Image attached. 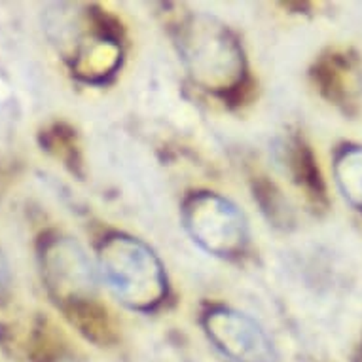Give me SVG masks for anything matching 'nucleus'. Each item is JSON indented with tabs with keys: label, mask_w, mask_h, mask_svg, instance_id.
<instances>
[{
	"label": "nucleus",
	"mask_w": 362,
	"mask_h": 362,
	"mask_svg": "<svg viewBox=\"0 0 362 362\" xmlns=\"http://www.w3.org/2000/svg\"><path fill=\"white\" fill-rule=\"evenodd\" d=\"M55 362H78L76 358H69V356H63V358H59V361Z\"/></svg>",
	"instance_id": "nucleus-12"
},
{
	"label": "nucleus",
	"mask_w": 362,
	"mask_h": 362,
	"mask_svg": "<svg viewBox=\"0 0 362 362\" xmlns=\"http://www.w3.org/2000/svg\"><path fill=\"white\" fill-rule=\"evenodd\" d=\"M334 177L344 197L362 213V146H345L334 160Z\"/></svg>",
	"instance_id": "nucleus-9"
},
{
	"label": "nucleus",
	"mask_w": 362,
	"mask_h": 362,
	"mask_svg": "<svg viewBox=\"0 0 362 362\" xmlns=\"http://www.w3.org/2000/svg\"><path fill=\"white\" fill-rule=\"evenodd\" d=\"M44 146L49 150L55 158H59L61 161H65V165H69L74 171L76 165H80V156H78V146L74 143V131L69 129L66 125H54L52 129H48L44 135Z\"/></svg>",
	"instance_id": "nucleus-10"
},
{
	"label": "nucleus",
	"mask_w": 362,
	"mask_h": 362,
	"mask_svg": "<svg viewBox=\"0 0 362 362\" xmlns=\"http://www.w3.org/2000/svg\"><path fill=\"white\" fill-rule=\"evenodd\" d=\"M202 327L213 345L233 362H279L274 339L243 311L213 305L202 317Z\"/></svg>",
	"instance_id": "nucleus-6"
},
{
	"label": "nucleus",
	"mask_w": 362,
	"mask_h": 362,
	"mask_svg": "<svg viewBox=\"0 0 362 362\" xmlns=\"http://www.w3.org/2000/svg\"><path fill=\"white\" fill-rule=\"evenodd\" d=\"M38 262L44 286L63 313L71 315L97 303L95 267L74 239L59 232L42 235Z\"/></svg>",
	"instance_id": "nucleus-4"
},
{
	"label": "nucleus",
	"mask_w": 362,
	"mask_h": 362,
	"mask_svg": "<svg viewBox=\"0 0 362 362\" xmlns=\"http://www.w3.org/2000/svg\"><path fill=\"white\" fill-rule=\"evenodd\" d=\"M315 83L328 101L344 110L355 107L362 89L361 63L347 52H330L322 55L313 71Z\"/></svg>",
	"instance_id": "nucleus-7"
},
{
	"label": "nucleus",
	"mask_w": 362,
	"mask_h": 362,
	"mask_svg": "<svg viewBox=\"0 0 362 362\" xmlns=\"http://www.w3.org/2000/svg\"><path fill=\"white\" fill-rule=\"evenodd\" d=\"M281 150L285 154L286 167L291 169V175L298 185L317 202L325 199V185L309 146H305L300 139H291L285 148Z\"/></svg>",
	"instance_id": "nucleus-8"
},
{
	"label": "nucleus",
	"mask_w": 362,
	"mask_h": 362,
	"mask_svg": "<svg viewBox=\"0 0 362 362\" xmlns=\"http://www.w3.org/2000/svg\"><path fill=\"white\" fill-rule=\"evenodd\" d=\"M97 260L108 288L125 308L150 313L165 302V267L144 241L127 233H108L99 243Z\"/></svg>",
	"instance_id": "nucleus-3"
},
{
	"label": "nucleus",
	"mask_w": 362,
	"mask_h": 362,
	"mask_svg": "<svg viewBox=\"0 0 362 362\" xmlns=\"http://www.w3.org/2000/svg\"><path fill=\"white\" fill-rule=\"evenodd\" d=\"M48 33L72 74L83 82L105 83L122 66L119 27L99 8L61 4L48 16Z\"/></svg>",
	"instance_id": "nucleus-2"
},
{
	"label": "nucleus",
	"mask_w": 362,
	"mask_h": 362,
	"mask_svg": "<svg viewBox=\"0 0 362 362\" xmlns=\"http://www.w3.org/2000/svg\"><path fill=\"white\" fill-rule=\"evenodd\" d=\"M192 82L202 89L226 97L243 88L247 59L238 36L218 18L190 12L180 18L171 30Z\"/></svg>",
	"instance_id": "nucleus-1"
},
{
	"label": "nucleus",
	"mask_w": 362,
	"mask_h": 362,
	"mask_svg": "<svg viewBox=\"0 0 362 362\" xmlns=\"http://www.w3.org/2000/svg\"><path fill=\"white\" fill-rule=\"evenodd\" d=\"M182 224L197 247L218 258H238L249 245V224L241 209L213 192L186 197Z\"/></svg>",
	"instance_id": "nucleus-5"
},
{
	"label": "nucleus",
	"mask_w": 362,
	"mask_h": 362,
	"mask_svg": "<svg viewBox=\"0 0 362 362\" xmlns=\"http://www.w3.org/2000/svg\"><path fill=\"white\" fill-rule=\"evenodd\" d=\"M8 291H10V267L4 255L0 252V302L6 298Z\"/></svg>",
	"instance_id": "nucleus-11"
}]
</instances>
